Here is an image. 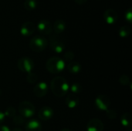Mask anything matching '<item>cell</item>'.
Returning a JSON list of instances; mask_svg holds the SVG:
<instances>
[{
  "label": "cell",
  "mask_w": 132,
  "mask_h": 131,
  "mask_svg": "<svg viewBox=\"0 0 132 131\" xmlns=\"http://www.w3.org/2000/svg\"><path fill=\"white\" fill-rule=\"evenodd\" d=\"M121 124H122L124 127H130L132 123L131 114L128 113H124V114L121 116Z\"/></svg>",
  "instance_id": "ac0fdd59"
},
{
  "label": "cell",
  "mask_w": 132,
  "mask_h": 131,
  "mask_svg": "<svg viewBox=\"0 0 132 131\" xmlns=\"http://www.w3.org/2000/svg\"><path fill=\"white\" fill-rule=\"evenodd\" d=\"M50 88L53 93L58 97H63L69 91V84L62 76H56L53 79Z\"/></svg>",
  "instance_id": "6da1fadb"
},
{
  "label": "cell",
  "mask_w": 132,
  "mask_h": 131,
  "mask_svg": "<svg viewBox=\"0 0 132 131\" xmlns=\"http://www.w3.org/2000/svg\"><path fill=\"white\" fill-rule=\"evenodd\" d=\"M19 112L22 117L30 118L35 113V107L30 102L23 101L19 106Z\"/></svg>",
  "instance_id": "277c9868"
},
{
  "label": "cell",
  "mask_w": 132,
  "mask_h": 131,
  "mask_svg": "<svg viewBox=\"0 0 132 131\" xmlns=\"http://www.w3.org/2000/svg\"><path fill=\"white\" fill-rule=\"evenodd\" d=\"M119 82H120L122 85L126 86V85H128V83H130V79H129V77H128L127 75H122V76L120 77V79H119Z\"/></svg>",
  "instance_id": "4316f807"
},
{
  "label": "cell",
  "mask_w": 132,
  "mask_h": 131,
  "mask_svg": "<svg viewBox=\"0 0 132 131\" xmlns=\"http://www.w3.org/2000/svg\"><path fill=\"white\" fill-rule=\"evenodd\" d=\"M26 131H41V124L37 120H30L26 124Z\"/></svg>",
  "instance_id": "9a60e30c"
},
{
  "label": "cell",
  "mask_w": 132,
  "mask_h": 131,
  "mask_svg": "<svg viewBox=\"0 0 132 131\" xmlns=\"http://www.w3.org/2000/svg\"><path fill=\"white\" fill-rule=\"evenodd\" d=\"M87 0H75V2L79 4V5H82V4H84Z\"/></svg>",
  "instance_id": "4dcf8cb0"
},
{
  "label": "cell",
  "mask_w": 132,
  "mask_h": 131,
  "mask_svg": "<svg viewBox=\"0 0 132 131\" xmlns=\"http://www.w3.org/2000/svg\"><path fill=\"white\" fill-rule=\"evenodd\" d=\"M67 69L69 70L70 73H73V74H77L78 73L80 69H81V66L79 63L77 62H70L68 63V66H67Z\"/></svg>",
  "instance_id": "e0dca14e"
},
{
  "label": "cell",
  "mask_w": 132,
  "mask_h": 131,
  "mask_svg": "<svg viewBox=\"0 0 132 131\" xmlns=\"http://www.w3.org/2000/svg\"><path fill=\"white\" fill-rule=\"evenodd\" d=\"M125 18L126 21H127L128 23H131V22H132V8H129L125 12Z\"/></svg>",
  "instance_id": "484cf974"
},
{
  "label": "cell",
  "mask_w": 132,
  "mask_h": 131,
  "mask_svg": "<svg viewBox=\"0 0 132 131\" xmlns=\"http://www.w3.org/2000/svg\"><path fill=\"white\" fill-rule=\"evenodd\" d=\"M60 131H71L70 130H69V129H63L62 130Z\"/></svg>",
  "instance_id": "d6a6232c"
},
{
  "label": "cell",
  "mask_w": 132,
  "mask_h": 131,
  "mask_svg": "<svg viewBox=\"0 0 132 131\" xmlns=\"http://www.w3.org/2000/svg\"><path fill=\"white\" fill-rule=\"evenodd\" d=\"M104 124L99 119L90 120L87 126V131H104Z\"/></svg>",
  "instance_id": "8fae6325"
},
{
  "label": "cell",
  "mask_w": 132,
  "mask_h": 131,
  "mask_svg": "<svg viewBox=\"0 0 132 131\" xmlns=\"http://www.w3.org/2000/svg\"><path fill=\"white\" fill-rule=\"evenodd\" d=\"M37 29L39 31V32L43 35H50L53 30V27L50 22L46 19L40 20L38 22Z\"/></svg>",
  "instance_id": "52a82bcc"
},
{
  "label": "cell",
  "mask_w": 132,
  "mask_h": 131,
  "mask_svg": "<svg viewBox=\"0 0 132 131\" xmlns=\"http://www.w3.org/2000/svg\"><path fill=\"white\" fill-rule=\"evenodd\" d=\"M107 115L110 119H115L117 117V113L113 110H108Z\"/></svg>",
  "instance_id": "83f0119b"
},
{
  "label": "cell",
  "mask_w": 132,
  "mask_h": 131,
  "mask_svg": "<svg viewBox=\"0 0 132 131\" xmlns=\"http://www.w3.org/2000/svg\"><path fill=\"white\" fill-rule=\"evenodd\" d=\"M38 116H39V118L42 120H50L53 116V110L50 107L45 106L39 110Z\"/></svg>",
  "instance_id": "7c38bea8"
},
{
  "label": "cell",
  "mask_w": 132,
  "mask_h": 131,
  "mask_svg": "<svg viewBox=\"0 0 132 131\" xmlns=\"http://www.w3.org/2000/svg\"><path fill=\"white\" fill-rule=\"evenodd\" d=\"M12 121L15 125H22L25 124V118L21 115H15L14 117H12Z\"/></svg>",
  "instance_id": "603a6c76"
},
{
  "label": "cell",
  "mask_w": 132,
  "mask_h": 131,
  "mask_svg": "<svg viewBox=\"0 0 132 131\" xmlns=\"http://www.w3.org/2000/svg\"><path fill=\"white\" fill-rule=\"evenodd\" d=\"M118 33H119V36L122 38L128 37L131 33V28L128 25H123L120 28Z\"/></svg>",
  "instance_id": "ffe728a7"
},
{
  "label": "cell",
  "mask_w": 132,
  "mask_h": 131,
  "mask_svg": "<svg viewBox=\"0 0 132 131\" xmlns=\"http://www.w3.org/2000/svg\"><path fill=\"white\" fill-rule=\"evenodd\" d=\"M38 76L35 73H29L26 77V80L29 83H35L37 81Z\"/></svg>",
  "instance_id": "d4e9b609"
},
{
  "label": "cell",
  "mask_w": 132,
  "mask_h": 131,
  "mask_svg": "<svg viewBox=\"0 0 132 131\" xmlns=\"http://www.w3.org/2000/svg\"><path fill=\"white\" fill-rule=\"evenodd\" d=\"M47 40L41 36H34L29 42V47L30 49L36 53L43 51L47 46Z\"/></svg>",
  "instance_id": "3957f363"
},
{
  "label": "cell",
  "mask_w": 132,
  "mask_h": 131,
  "mask_svg": "<svg viewBox=\"0 0 132 131\" xmlns=\"http://www.w3.org/2000/svg\"><path fill=\"white\" fill-rule=\"evenodd\" d=\"M5 117H14L16 115V110L13 107H9L6 110L5 112L4 113Z\"/></svg>",
  "instance_id": "7402d4cb"
},
{
  "label": "cell",
  "mask_w": 132,
  "mask_h": 131,
  "mask_svg": "<svg viewBox=\"0 0 132 131\" xmlns=\"http://www.w3.org/2000/svg\"><path fill=\"white\" fill-rule=\"evenodd\" d=\"M5 117V116L4 113H2V111H0V124H2L4 122Z\"/></svg>",
  "instance_id": "f1b7e54d"
},
{
  "label": "cell",
  "mask_w": 132,
  "mask_h": 131,
  "mask_svg": "<svg viewBox=\"0 0 132 131\" xmlns=\"http://www.w3.org/2000/svg\"><path fill=\"white\" fill-rule=\"evenodd\" d=\"M36 30V27L35 25L32 22H24L21 28H20V33L23 36H29L31 35H32V33L35 32Z\"/></svg>",
  "instance_id": "30bf717a"
},
{
  "label": "cell",
  "mask_w": 132,
  "mask_h": 131,
  "mask_svg": "<svg viewBox=\"0 0 132 131\" xmlns=\"http://www.w3.org/2000/svg\"><path fill=\"white\" fill-rule=\"evenodd\" d=\"M18 68L23 73H30L34 68V62L27 57H22L18 61Z\"/></svg>",
  "instance_id": "5b68a950"
},
{
  "label": "cell",
  "mask_w": 132,
  "mask_h": 131,
  "mask_svg": "<svg viewBox=\"0 0 132 131\" xmlns=\"http://www.w3.org/2000/svg\"><path fill=\"white\" fill-rule=\"evenodd\" d=\"M53 29L56 34L62 33L66 29V22L62 19H58L55 21Z\"/></svg>",
  "instance_id": "2e32d148"
},
{
  "label": "cell",
  "mask_w": 132,
  "mask_h": 131,
  "mask_svg": "<svg viewBox=\"0 0 132 131\" xmlns=\"http://www.w3.org/2000/svg\"><path fill=\"white\" fill-rule=\"evenodd\" d=\"M12 131H22V130L19 129V128H14Z\"/></svg>",
  "instance_id": "1f68e13d"
},
{
  "label": "cell",
  "mask_w": 132,
  "mask_h": 131,
  "mask_svg": "<svg viewBox=\"0 0 132 131\" xmlns=\"http://www.w3.org/2000/svg\"><path fill=\"white\" fill-rule=\"evenodd\" d=\"M70 91H71V93L73 94H75V95H77L79 93H80L83 90V87L81 86L80 84L77 83H74L71 85V86L70 87Z\"/></svg>",
  "instance_id": "44dd1931"
},
{
  "label": "cell",
  "mask_w": 132,
  "mask_h": 131,
  "mask_svg": "<svg viewBox=\"0 0 132 131\" xmlns=\"http://www.w3.org/2000/svg\"><path fill=\"white\" fill-rule=\"evenodd\" d=\"M127 131H131V129H129V130H128Z\"/></svg>",
  "instance_id": "836d02e7"
},
{
  "label": "cell",
  "mask_w": 132,
  "mask_h": 131,
  "mask_svg": "<svg viewBox=\"0 0 132 131\" xmlns=\"http://www.w3.org/2000/svg\"><path fill=\"white\" fill-rule=\"evenodd\" d=\"M0 131H10V129L7 126L2 125V126H0Z\"/></svg>",
  "instance_id": "f546056e"
},
{
  "label": "cell",
  "mask_w": 132,
  "mask_h": 131,
  "mask_svg": "<svg viewBox=\"0 0 132 131\" xmlns=\"http://www.w3.org/2000/svg\"><path fill=\"white\" fill-rule=\"evenodd\" d=\"M48 92V86L44 82L37 83L33 88V93L37 97H43L46 95Z\"/></svg>",
  "instance_id": "9c48e42d"
},
{
  "label": "cell",
  "mask_w": 132,
  "mask_h": 131,
  "mask_svg": "<svg viewBox=\"0 0 132 131\" xmlns=\"http://www.w3.org/2000/svg\"><path fill=\"white\" fill-rule=\"evenodd\" d=\"M63 59H64L65 61L70 63V62H72L73 59H74V53H73L72 51H67V52H65V53H64Z\"/></svg>",
  "instance_id": "cb8c5ba5"
},
{
  "label": "cell",
  "mask_w": 132,
  "mask_h": 131,
  "mask_svg": "<svg viewBox=\"0 0 132 131\" xmlns=\"http://www.w3.org/2000/svg\"><path fill=\"white\" fill-rule=\"evenodd\" d=\"M118 18V12L113 8H108L105 10V12H104V19L105 22L109 25L114 24L117 22Z\"/></svg>",
  "instance_id": "ba28073f"
},
{
  "label": "cell",
  "mask_w": 132,
  "mask_h": 131,
  "mask_svg": "<svg viewBox=\"0 0 132 131\" xmlns=\"http://www.w3.org/2000/svg\"><path fill=\"white\" fill-rule=\"evenodd\" d=\"M37 3L36 0H26L24 2V8L28 11H32L36 8Z\"/></svg>",
  "instance_id": "d6986e66"
},
{
  "label": "cell",
  "mask_w": 132,
  "mask_h": 131,
  "mask_svg": "<svg viewBox=\"0 0 132 131\" xmlns=\"http://www.w3.org/2000/svg\"><path fill=\"white\" fill-rule=\"evenodd\" d=\"M79 103H80L79 97L77 95L73 94V93L69 94L66 99L67 106L70 109H74V108L77 107L79 105Z\"/></svg>",
  "instance_id": "5bb4252c"
},
{
  "label": "cell",
  "mask_w": 132,
  "mask_h": 131,
  "mask_svg": "<svg viewBox=\"0 0 132 131\" xmlns=\"http://www.w3.org/2000/svg\"><path fill=\"white\" fill-rule=\"evenodd\" d=\"M95 105L100 110H108L111 105L110 99L105 95H99L95 100Z\"/></svg>",
  "instance_id": "8992f818"
},
{
  "label": "cell",
  "mask_w": 132,
  "mask_h": 131,
  "mask_svg": "<svg viewBox=\"0 0 132 131\" xmlns=\"http://www.w3.org/2000/svg\"><path fill=\"white\" fill-rule=\"evenodd\" d=\"M50 47L55 53H61L64 51L65 45L63 42L53 37V39H51V41H50Z\"/></svg>",
  "instance_id": "4fadbf2b"
},
{
  "label": "cell",
  "mask_w": 132,
  "mask_h": 131,
  "mask_svg": "<svg viewBox=\"0 0 132 131\" xmlns=\"http://www.w3.org/2000/svg\"><path fill=\"white\" fill-rule=\"evenodd\" d=\"M46 69L53 74H56L63 71L65 68L64 60L59 57H52L49 59L46 63Z\"/></svg>",
  "instance_id": "7a4b0ae2"
}]
</instances>
